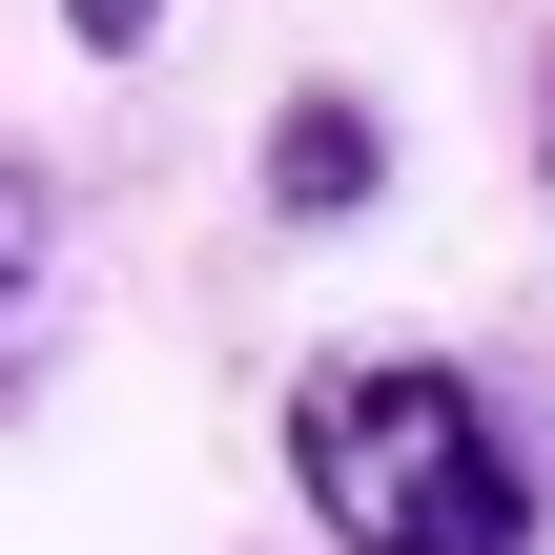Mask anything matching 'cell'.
Wrapping results in <instances>:
<instances>
[{"label": "cell", "mask_w": 555, "mask_h": 555, "mask_svg": "<svg viewBox=\"0 0 555 555\" xmlns=\"http://www.w3.org/2000/svg\"><path fill=\"white\" fill-rule=\"evenodd\" d=\"M288 474L350 555H535V474L515 433L474 412V371H412V350H350L288 391Z\"/></svg>", "instance_id": "1"}, {"label": "cell", "mask_w": 555, "mask_h": 555, "mask_svg": "<svg viewBox=\"0 0 555 555\" xmlns=\"http://www.w3.org/2000/svg\"><path fill=\"white\" fill-rule=\"evenodd\" d=\"M371 185H391V124H371L350 82H288V124H268V206H288V227H350Z\"/></svg>", "instance_id": "2"}, {"label": "cell", "mask_w": 555, "mask_h": 555, "mask_svg": "<svg viewBox=\"0 0 555 555\" xmlns=\"http://www.w3.org/2000/svg\"><path fill=\"white\" fill-rule=\"evenodd\" d=\"M41 309H62V206H41V165L0 144V391H21V350H41Z\"/></svg>", "instance_id": "3"}, {"label": "cell", "mask_w": 555, "mask_h": 555, "mask_svg": "<svg viewBox=\"0 0 555 555\" xmlns=\"http://www.w3.org/2000/svg\"><path fill=\"white\" fill-rule=\"evenodd\" d=\"M62 41H103V62H144V41H165V0H62Z\"/></svg>", "instance_id": "4"}]
</instances>
